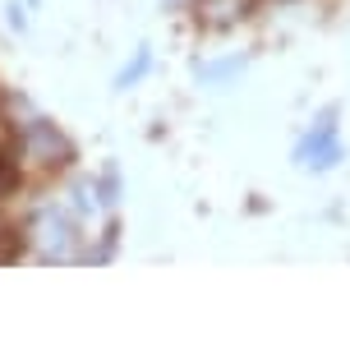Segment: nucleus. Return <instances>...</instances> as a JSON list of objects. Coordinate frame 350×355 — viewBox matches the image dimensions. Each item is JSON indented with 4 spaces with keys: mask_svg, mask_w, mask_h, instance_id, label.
<instances>
[{
    "mask_svg": "<svg viewBox=\"0 0 350 355\" xmlns=\"http://www.w3.org/2000/svg\"><path fill=\"white\" fill-rule=\"evenodd\" d=\"M337 157H341V139H337V125H332V120L313 125V130L299 139V148H295V162H304V166H318V171H327Z\"/></svg>",
    "mask_w": 350,
    "mask_h": 355,
    "instance_id": "1",
    "label": "nucleus"
}]
</instances>
